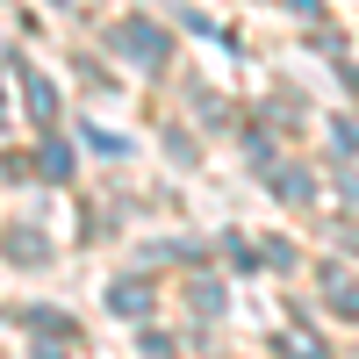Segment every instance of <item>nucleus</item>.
<instances>
[{"instance_id":"nucleus-1","label":"nucleus","mask_w":359,"mask_h":359,"mask_svg":"<svg viewBox=\"0 0 359 359\" xmlns=\"http://www.w3.org/2000/svg\"><path fill=\"white\" fill-rule=\"evenodd\" d=\"M108 43H115V57H130V65H165V50H172V43H165V29H158V22H137V15H130V22H115V29H108Z\"/></svg>"},{"instance_id":"nucleus-2","label":"nucleus","mask_w":359,"mask_h":359,"mask_svg":"<svg viewBox=\"0 0 359 359\" xmlns=\"http://www.w3.org/2000/svg\"><path fill=\"white\" fill-rule=\"evenodd\" d=\"M15 79H22V94H29L36 130H57V94H50V79H43V72H29V65H15Z\"/></svg>"},{"instance_id":"nucleus-3","label":"nucleus","mask_w":359,"mask_h":359,"mask_svg":"<svg viewBox=\"0 0 359 359\" xmlns=\"http://www.w3.org/2000/svg\"><path fill=\"white\" fill-rule=\"evenodd\" d=\"M108 309L115 316H144V309H151V280H137V273L108 280Z\"/></svg>"},{"instance_id":"nucleus-4","label":"nucleus","mask_w":359,"mask_h":359,"mask_svg":"<svg viewBox=\"0 0 359 359\" xmlns=\"http://www.w3.org/2000/svg\"><path fill=\"white\" fill-rule=\"evenodd\" d=\"M0 245H8V259H15V266H43V259H50V237H43V230H29V223H15Z\"/></svg>"},{"instance_id":"nucleus-5","label":"nucleus","mask_w":359,"mask_h":359,"mask_svg":"<svg viewBox=\"0 0 359 359\" xmlns=\"http://www.w3.org/2000/svg\"><path fill=\"white\" fill-rule=\"evenodd\" d=\"M280 352H287V359H331V345H323L302 316H287V323H280Z\"/></svg>"},{"instance_id":"nucleus-6","label":"nucleus","mask_w":359,"mask_h":359,"mask_svg":"<svg viewBox=\"0 0 359 359\" xmlns=\"http://www.w3.org/2000/svg\"><path fill=\"white\" fill-rule=\"evenodd\" d=\"M273 194H280L287 208H302V201H316V180H309L302 165H280V172H273Z\"/></svg>"},{"instance_id":"nucleus-7","label":"nucleus","mask_w":359,"mask_h":359,"mask_svg":"<svg viewBox=\"0 0 359 359\" xmlns=\"http://www.w3.org/2000/svg\"><path fill=\"white\" fill-rule=\"evenodd\" d=\"M323 294H331V302H338L345 316H359V273H345V266H331V273H323Z\"/></svg>"},{"instance_id":"nucleus-8","label":"nucleus","mask_w":359,"mask_h":359,"mask_svg":"<svg viewBox=\"0 0 359 359\" xmlns=\"http://www.w3.org/2000/svg\"><path fill=\"white\" fill-rule=\"evenodd\" d=\"M36 165H43L50 180H65V172H72V144L57 137V130H43V151H36Z\"/></svg>"},{"instance_id":"nucleus-9","label":"nucleus","mask_w":359,"mask_h":359,"mask_svg":"<svg viewBox=\"0 0 359 359\" xmlns=\"http://www.w3.org/2000/svg\"><path fill=\"white\" fill-rule=\"evenodd\" d=\"M187 302H194L201 316H223V280H216V273H194V287H187Z\"/></svg>"},{"instance_id":"nucleus-10","label":"nucleus","mask_w":359,"mask_h":359,"mask_svg":"<svg viewBox=\"0 0 359 359\" xmlns=\"http://www.w3.org/2000/svg\"><path fill=\"white\" fill-rule=\"evenodd\" d=\"M331 151L338 158H359V115H338V123H331Z\"/></svg>"},{"instance_id":"nucleus-11","label":"nucleus","mask_w":359,"mask_h":359,"mask_svg":"<svg viewBox=\"0 0 359 359\" xmlns=\"http://www.w3.org/2000/svg\"><path fill=\"white\" fill-rule=\"evenodd\" d=\"M79 137H86V144H94V151H101V158H123V151H130V137H115V130H79Z\"/></svg>"},{"instance_id":"nucleus-12","label":"nucleus","mask_w":359,"mask_h":359,"mask_svg":"<svg viewBox=\"0 0 359 359\" xmlns=\"http://www.w3.org/2000/svg\"><path fill=\"white\" fill-rule=\"evenodd\" d=\"M259 259H266V266H294V245H287V237H266Z\"/></svg>"},{"instance_id":"nucleus-13","label":"nucleus","mask_w":359,"mask_h":359,"mask_svg":"<svg viewBox=\"0 0 359 359\" xmlns=\"http://www.w3.org/2000/svg\"><path fill=\"white\" fill-rule=\"evenodd\" d=\"M0 130H8V94H0Z\"/></svg>"},{"instance_id":"nucleus-14","label":"nucleus","mask_w":359,"mask_h":359,"mask_svg":"<svg viewBox=\"0 0 359 359\" xmlns=\"http://www.w3.org/2000/svg\"><path fill=\"white\" fill-rule=\"evenodd\" d=\"M294 8H323V0H294Z\"/></svg>"}]
</instances>
